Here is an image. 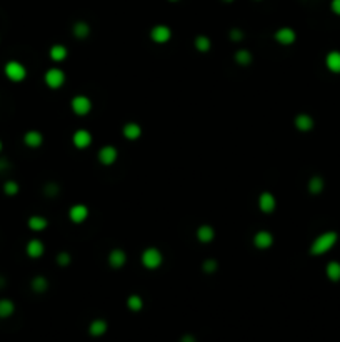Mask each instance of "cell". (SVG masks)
Returning a JSON list of instances; mask_svg holds the SVG:
<instances>
[{
  "label": "cell",
  "mask_w": 340,
  "mask_h": 342,
  "mask_svg": "<svg viewBox=\"0 0 340 342\" xmlns=\"http://www.w3.org/2000/svg\"><path fill=\"white\" fill-rule=\"evenodd\" d=\"M32 291L33 292H37V294H44L45 291H47V287H48V280L45 279L44 276H37V277H33L32 279Z\"/></svg>",
  "instance_id": "26"
},
{
  "label": "cell",
  "mask_w": 340,
  "mask_h": 342,
  "mask_svg": "<svg viewBox=\"0 0 340 342\" xmlns=\"http://www.w3.org/2000/svg\"><path fill=\"white\" fill-rule=\"evenodd\" d=\"M27 255L29 257H32V259H37V257H40V255L44 254V250H45V247H44V242L42 240H39V239H32L30 242L27 244Z\"/></svg>",
  "instance_id": "16"
},
{
  "label": "cell",
  "mask_w": 340,
  "mask_h": 342,
  "mask_svg": "<svg viewBox=\"0 0 340 342\" xmlns=\"http://www.w3.org/2000/svg\"><path fill=\"white\" fill-rule=\"evenodd\" d=\"M224 2H229L230 3V2H233V0H224Z\"/></svg>",
  "instance_id": "41"
},
{
  "label": "cell",
  "mask_w": 340,
  "mask_h": 342,
  "mask_svg": "<svg viewBox=\"0 0 340 342\" xmlns=\"http://www.w3.org/2000/svg\"><path fill=\"white\" fill-rule=\"evenodd\" d=\"M194 45H195V48H197L199 52H203V54H205V52L210 50V47H212V42H210L209 37L199 35V37H195Z\"/></svg>",
  "instance_id": "28"
},
{
  "label": "cell",
  "mask_w": 340,
  "mask_h": 342,
  "mask_svg": "<svg viewBox=\"0 0 340 342\" xmlns=\"http://www.w3.org/2000/svg\"><path fill=\"white\" fill-rule=\"evenodd\" d=\"M107 321H104V319H95V321L90 322L89 326V334L93 337H100L104 336L105 332H107Z\"/></svg>",
  "instance_id": "15"
},
{
  "label": "cell",
  "mask_w": 340,
  "mask_h": 342,
  "mask_svg": "<svg viewBox=\"0 0 340 342\" xmlns=\"http://www.w3.org/2000/svg\"><path fill=\"white\" fill-rule=\"evenodd\" d=\"M72 32H74V35L77 37V39H80V40H84L89 37V33H90V27H89V24L87 22H75L74 24V27H72Z\"/></svg>",
  "instance_id": "22"
},
{
  "label": "cell",
  "mask_w": 340,
  "mask_h": 342,
  "mask_svg": "<svg viewBox=\"0 0 340 342\" xmlns=\"http://www.w3.org/2000/svg\"><path fill=\"white\" fill-rule=\"evenodd\" d=\"M72 142H74V145L77 149H87L92 144V134L85 129H80L72 135Z\"/></svg>",
  "instance_id": "7"
},
{
  "label": "cell",
  "mask_w": 340,
  "mask_h": 342,
  "mask_svg": "<svg viewBox=\"0 0 340 342\" xmlns=\"http://www.w3.org/2000/svg\"><path fill=\"white\" fill-rule=\"evenodd\" d=\"M233 59H235V62L239 63V65L245 67L252 62V54L248 50H245V48H242V50H239L235 55H233Z\"/></svg>",
  "instance_id": "29"
},
{
  "label": "cell",
  "mask_w": 340,
  "mask_h": 342,
  "mask_svg": "<svg viewBox=\"0 0 340 342\" xmlns=\"http://www.w3.org/2000/svg\"><path fill=\"white\" fill-rule=\"evenodd\" d=\"M2 147H3V145H2V140H0V152H2Z\"/></svg>",
  "instance_id": "40"
},
{
  "label": "cell",
  "mask_w": 340,
  "mask_h": 342,
  "mask_svg": "<svg viewBox=\"0 0 340 342\" xmlns=\"http://www.w3.org/2000/svg\"><path fill=\"white\" fill-rule=\"evenodd\" d=\"M47 225H48V220L42 216H32L29 219V227L35 232H40L44 231V229H47Z\"/></svg>",
  "instance_id": "24"
},
{
  "label": "cell",
  "mask_w": 340,
  "mask_h": 342,
  "mask_svg": "<svg viewBox=\"0 0 340 342\" xmlns=\"http://www.w3.org/2000/svg\"><path fill=\"white\" fill-rule=\"evenodd\" d=\"M180 342H197V339L192 334H185V336L180 337Z\"/></svg>",
  "instance_id": "38"
},
{
  "label": "cell",
  "mask_w": 340,
  "mask_h": 342,
  "mask_svg": "<svg viewBox=\"0 0 340 342\" xmlns=\"http://www.w3.org/2000/svg\"><path fill=\"white\" fill-rule=\"evenodd\" d=\"M214 237H215V231H214V227H210V225L203 224L197 229V239L200 240V242L209 244V242H212Z\"/></svg>",
  "instance_id": "19"
},
{
  "label": "cell",
  "mask_w": 340,
  "mask_h": 342,
  "mask_svg": "<svg viewBox=\"0 0 340 342\" xmlns=\"http://www.w3.org/2000/svg\"><path fill=\"white\" fill-rule=\"evenodd\" d=\"M124 135L128 139V140H135V139H139L142 135V129L139 124L135 122H128L124 125Z\"/></svg>",
  "instance_id": "20"
},
{
  "label": "cell",
  "mask_w": 340,
  "mask_h": 342,
  "mask_svg": "<svg viewBox=\"0 0 340 342\" xmlns=\"http://www.w3.org/2000/svg\"><path fill=\"white\" fill-rule=\"evenodd\" d=\"M10 169V162L5 159V157H0V172H5Z\"/></svg>",
  "instance_id": "36"
},
{
  "label": "cell",
  "mask_w": 340,
  "mask_h": 342,
  "mask_svg": "<svg viewBox=\"0 0 340 342\" xmlns=\"http://www.w3.org/2000/svg\"><path fill=\"white\" fill-rule=\"evenodd\" d=\"M117 155H119V152H117L115 147L105 145V147H102L99 150V162L104 165H112L117 160Z\"/></svg>",
  "instance_id": "11"
},
{
  "label": "cell",
  "mask_w": 340,
  "mask_h": 342,
  "mask_svg": "<svg viewBox=\"0 0 340 342\" xmlns=\"http://www.w3.org/2000/svg\"><path fill=\"white\" fill-rule=\"evenodd\" d=\"M3 72H5L7 78L12 82H22L25 77H27V69H25L20 62H17V60H10V62H7Z\"/></svg>",
  "instance_id": "3"
},
{
  "label": "cell",
  "mask_w": 340,
  "mask_h": 342,
  "mask_svg": "<svg viewBox=\"0 0 340 342\" xmlns=\"http://www.w3.org/2000/svg\"><path fill=\"white\" fill-rule=\"evenodd\" d=\"M295 127L300 132H309L313 129V119L309 114H298L295 117Z\"/></svg>",
  "instance_id": "18"
},
{
  "label": "cell",
  "mask_w": 340,
  "mask_h": 342,
  "mask_svg": "<svg viewBox=\"0 0 340 342\" xmlns=\"http://www.w3.org/2000/svg\"><path fill=\"white\" fill-rule=\"evenodd\" d=\"M15 306L10 299H0V319H7L14 314Z\"/></svg>",
  "instance_id": "25"
},
{
  "label": "cell",
  "mask_w": 340,
  "mask_h": 342,
  "mask_svg": "<svg viewBox=\"0 0 340 342\" xmlns=\"http://www.w3.org/2000/svg\"><path fill=\"white\" fill-rule=\"evenodd\" d=\"M45 84H47V87L50 89H60L63 85V82H65V74L62 72L60 69H48L47 72H45Z\"/></svg>",
  "instance_id": "4"
},
{
  "label": "cell",
  "mask_w": 340,
  "mask_h": 342,
  "mask_svg": "<svg viewBox=\"0 0 340 342\" xmlns=\"http://www.w3.org/2000/svg\"><path fill=\"white\" fill-rule=\"evenodd\" d=\"M170 37H172V30H170L167 25H155V27L150 30V39L155 44L169 42Z\"/></svg>",
  "instance_id": "6"
},
{
  "label": "cell",
  "mask_w": 340,
  "mask_h": 342,
  "mask_svg": "<svg viewBox=\"0 0 340 342\" xmlns=\"http://www.w3.org/2000/svg\"><path fill=\"white\" fill-rule=\"evenodd\" d=\"M3 284H5V279H3V277H0V287H2Z\"/></svg>",
  "instance_id": "39"
},
{
  "label": "cell",
  "mask_w": 340,
  "mask_h": 342,
  "mask_svg": "<svg viewBox=\"0 0 340 342\" xmlns=\"http://www.w3.org/2000/svg\"><path fill=\"white\" fill-rule=\"evenodd\" d=\"M325 65L330 72L340 74V52H337V50L328 52L327 57H325Z\"/></svg>",
  "instance_id": "17"
},
{
  "label": "cell",
  "mask_w": 340,
  "mask_h": 342,
  "mask_svg": "<svg viewBox=\"0 0 340 342\" xmlns=\"http://www.w3.org/2000/svg\"><path fill=\"white\" fill-rule=\"evenodd\" d=\"M50 59L54 62H62L67 59V47L62 44H55L50 47Z\"/></svg>",
  "instance_id": "21"
},
{
  "label": "cell",
  "mask_w": 340,
  "mask_h": 342,
  "mask_svg": "<svg viewBox=\"0 0 340 342\" xmlns=\"http://www.w3.org/2000/svg\"><path fill=\"white\" fill-rule=\"evenodd\" d=\"M275 205H277V201L270 192H262L259 197V209L265 214H272L275 210Z\"/></svg>",
  "instance_id": "10"
},
{
  "label": "cell",
  "mask_w": 340,
  "mask_h": 342,
  "mask_svg": "<svg viewBox=\"0 0 340 342\" xmlns=\"http://www.w3.org/2000/svg\"><path fill=\"white\" fill-rule=\"evenodd\" d=\"M127 307L130 311H134V312H139V311L143 307V300L140 295H137V294H134V295H130V297L127 299Z\"/></svg>",
  "instance_id": "30"
},
{
  "label": "cell",
  "mask_w": 340,
  "mask_h": 342,
  "mask_svg": "<svg viewBox=\"0 0 340 342\" xmlns=\"http://www.w3.org/2000/svg\"><path fill=\"white\" fill-rule=\"evenodd\" d=\"M70 261H72V257H70V254H69V252H60L59 255H57V264L62 265V267H65V265H69V264H70Z\"/></svg>",
  "instance_id": "33"
},
{
  "label": "cell",
  "mask_w": 340,
  "mask_h": 342,
  "mask_svg": "<svg viewBox=\"0 0 340 342\" xmlns=\"http://www.w3.org/2000/svg\"><path fill=\"white\" fill-rule=\"evenodd\" d=\"M170 2H179V0H170Z\"/></svg>",
  "instance_id": "42"
},
{
  "label": "cell",
  "mask_w": 340,
  "mask_h": 342,
  "mask_svg": "<svg viewBox=\"0 0 340 342\" xmlns=\"http://www.w3.org/2000/svg\"><path fill=\"white\" fill-rule=\"evenodd\" d=\"M339 235L337 232L334 231H328V232H324V234H320L319 237L312 242L310 246V254L312 255H322L328 252V250L332 249V247L335 246V242H337Z\"/></svg>",
  "instance_id": "1"
},
{
  "label": "cell",
  "mask_w": 340,
  "mask_h": 342,
  "mask_svg": "<svg viewBox=\"0 0 340 342\" xmlns=\"http://www.w3.org/2000/svg\"><path fill=\"white\" fill-rule=\"evenodd\" d=\"M127 262V255L122 249H113L110 254H108V264L113 269H120L124 267V264Z\"/></svg>",
  "instance_id": "13"
},
{
  "label": "cell",
  "mask_w": 340,
  "mask_h": 342,
  "mask_svg": "<svg viewBox=\"0 0 340 342\" xmlns=\"http://www.w3.org/2000/svg\"><path fill=\"white\" fill-rule=\"evenodd\" d=\"M324 190V179L319 177V175H313V177L309 180V192L317 195Z\"/></svg>",
  "instance_id": "27"
},
{
  "label": "cell",
  "mask_w": 340,
  "mask_h": 342,
  "mask_svg": "<svg viewBox=\"0 0 340 342\" xmlns=\"http://www.w3.org/2000/svg\"><path fill=\"white\" fill-rule=\"evenodd\" d=\"M202 267L205 272H214V270L217 269V261H214V259H207V261L203 262Z\"/></svg>",
  "instance_id": "34"
},
{
  "label": "cell",
  "mask_w": 340,
  "mask_h": 342,
  "mask_svg": "<svg viewBox=\"0 0 340 342\" xmlns=\"http://www.w3.org/2000/svg\"><path fill=\"white\" fill-rule=\"evenodd\" d=\"M162 262H164V255L158 249L155 247H149V249L143 250L142 254V264L143 267L154 270V269H158L162 265Z\"/></svg>",
  "instance_id": "2"
},
{
  "label": "cell",
  "mask_w": 340,
  "mask_h": 342,
  "mask_svg": "<svg viewBox=\"0 0 340 342\" xmlns=\"http://www.w3.org/2000/svg\"><path fill=\"white\" fill-rule=\"evenodd\" d=\"M295 39H297L295 30L290 29V27H282V29H278L277 32H275V40H277L278 44H282V45L294 44L295 42Z\"/></svg>",
  "instance_id": "8"
},
{
  "label": "cell",
  "mask_w": 340,
  "mask_h": 342,
  "mask_svg": "<svg viewBox=\"0 0 340 342\" xmlns=\"http://www.w3.org/2000/svg\"><path fill=\"white\" fill-rule=\"evenodd\" d=\"M72 110H74V114L77 115H87L90 110H92V102H90L89 97L85 95H77L72 99Z\"/></svg>",
  "instance_id": "5"
},
{
  "label": "cell",
  "mask_w": 340,
  "mask_h": 342,
  "mask_svg": "<svg viewBox=\"0 0 340 342\" xmlns=\"http://www.w3.org/2000/svg\"><path fill=\"white\" fill-rule=\"evenodd\" d=\"M325 274L332 282H339L340 280V262H335V261L328 262L327 267H325Z\"/></svg>",
  "instance_id": "23"
},
{
  "label": "cell",
  "mask_w": 340,
  "mask_h": 342,
  "mask_svg": "<svg viewBox=\"0 0 340 342\" xmlns=\"http://www.w3.org/2000/svg\"><path fill=\"white\" fill-rule=\"evenodd\" d=\"M3 192L12 197V195L18 192V184L15 182V180H7V182L3 184Z\"/></svg>",
  "instance_id": "31"
},
{
  "label": "cell",
  "mask_w": 340,
  "mask_h": 342,
  "mask_svg": "<svg viewBox=\"0 0 340 342\" xmlns=\"http://www.w3.org/2000/svg\"><path fill=\"white\" fill-rule=\"evenodd\" d=\"M24 142L27 147H32V149H37L42 145L44 142V135L39 132V130H29L27 134L24 135Z\"/></svg>",
  "instance_id": "14"
},
{
  "label": "cell",
  "mask_w": 340,
  "mask_h": 342,
  "mask_svg": "<svg viewBox=\"0 0 340 342\" xmlns=\"http://www.w3.org/2000/svg\"><path fill=\"white\" fill-rule=\"evenodd\" d=\"M230 39H232L233 42H240V40L244 39V33H242L240 29H233L230 30Z\"/></svg>",
  "instance_id": "35"
},
{
  "label": "cell",
  "mask_w": 340,
  "mask_h": 342,
  "mask_svg": "<svg viewBox=\"0 0 340 342\" xmlns=\"http://www.w3.org/2000/svg\"><path fill=\"white\" fill-rule=\"evenodd\" d=\"M272 242H274V235L267 231H259L254 235V246L260 250L269 249V247L272 246Z\"/></svg>",
  "instance_id": "9"
},
{
  "label": "cell",
  "mask_w": 340,
  "mask_h": 342,
  "mask_svg": "<svg viewBox=\"0 0 340 342\" xmlns=\"http://www.w3.org/2000/svg\"><path fill=\"white\" fill-rule=\"evenodd\" d=\"M69 217L72 222L75 224H80L89 217V209L85 207L84 204H77V205H72L70 210H69Z\"/></svg>",
  "instance_id": "12"
},
{
  "label": "cell",
  "mask_w": 340,
  "mask_h": 342,
  "mask_svg": "<svg viewBox=\"0 0 340 342\" xmlns=\"http://www.w3.org/2000/svg\"><path fill=\"white\" fill-rule=\"evenodd\" d=\"M330 9L335 15H340V0H332L330 2Z\"/></svg>",
  "instance_id": "37"
},
{
  "label": "cell",
  "mask_w": 340,
  "mask_h": 342,
  "mask_svg": "<svg viewBox=\"0 0 340 342\" xmlns=\"http://www.w3.org/2000/svg\"><path fill=\"white\" fill-rule=\"evenodd\" d=\"M59 190H60V187H59V184H55V182H48V184H45V187H44V192L47 195H50V197H55V195L59 194Z\"/></svg>",
  "instance_id": "32"
}]
</instances>
